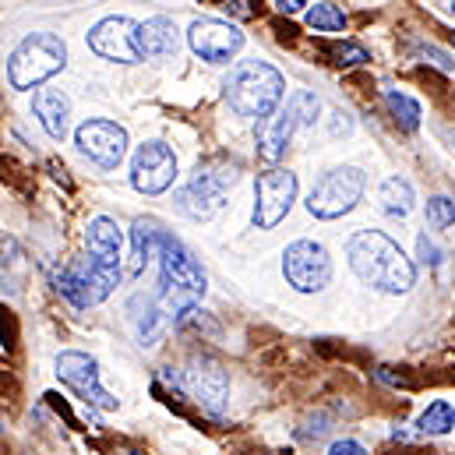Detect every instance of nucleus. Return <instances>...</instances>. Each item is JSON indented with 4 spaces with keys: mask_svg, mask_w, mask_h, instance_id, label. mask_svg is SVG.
Returning a JSON list of instances; mask_svg holds the SVG:
<instances>
[{
    "mask_svg": "<svg viewBox=\"0 0 455 455\" xmlns=\"http://www.w3.org/2000/svg\"><path fill=\"white\" fill-rule=\"evenodd\" d=\"M346 258H349L353 272L363 283H371V286H378L385 293H406L413 286V279H417V268L403 254V247L392 236L378 233V229L353 233L349 243H346Z\"/></svg>",
    "mask_w": 455,
    "mask_h": 455,
    "instance_id": "nucleus-1",
    "label": "nucleus"
},
{
    "mask_svg": "<svg viewBox=\"0 0 455 455\" xmlns=\"http://www.w3.org/2000/svg\"><path fill=\"white\" fill-rule=\"evenodd\" d=\"M156 251H159V265H163V290H159L163 315L184 318L188 311H195L198 297L205 293V272L195 261V254L180 240H173L170 233H163V229H159Z\"/></svg>",
    "mask_w": 455,
    "mask_h": 455,
    "instance_id": "nucleus-2",
    "label": "nucleus"
},
{
    "mask_svg": "<svg viewBox=\"0 0 455 455\" xmlns=\"http://www.w3.org/2000/svg\"><path fill=\"white\" fill-rule=\"evenodd\" d=\"M283 100V75L265 60H240L227 78V103L240 116L272 114Z\"/></svg>",
    "mask_w": 455,
    "mask_h": 455,
    "instance_id": "nucleus-3",
    "label": "nucleus"
},
{
    "mask_svg": "<svg viewBox=\"0 0 455 455\" xmlns=\"http://www.w3.org/2000/svg\"><path fill=\"white\" fill-rule=\"evenodd\" d=\"M68 60V46L53 32H32L18 43V50L7 60V82L14 89H36L50 75H57Z\"/></svg>",
    "mask_w": 455,
    "mask_h": 455,
    "instance_id": "nucleus-4",
    "label": "nucleus"
},
{
    "mask_svg": "<svg viewBox=\"0 0 455 455\" xmlns=\"http://www.w3.org/2000/svg\"><path fill=\"white\" fill-rule=\"evenodd\" d=\"M236 184V170L233 166H198L195 177L177 191V209L191 220H212L216 212H223L227 205V188Z\"/></svg>",
    "mask_w": 455,
    "mask_h": 455,
    "instance_id": "nucleus-5",
    "label": "nucleus"
},
{
    "mask_svg": "<svg viewBox=\"0 0 455 455\" xmlns=\"http://www.w3.org/2000/svg\"><path fill=\"white\" fill-rule=\"evenodd\" d=\"M116 279H120V268L100 265V261L89 258V254L78 258V261H71L68 268H60V272L53 275L57 290H60L75 307H92V304L107 300L110 290L116 286Z\"/></svg>",
    "mask_w": 455,
    "mask_h": 455,
    "instance_id": "nucleus-6",
    "label": "nucleus"
},
{
    "mask_svg": "<svg viewBox=\"0 0 455 455\" xmlns=\"http://www.w3.org/2000/svg\"><path fill=\"white\" fill-rule=\"evenodd\" d=\"M363 195V173L356 166L329 170L307 195V212L318 220H339Z\"/></svg>",
    "mask_w": 455,
    "mask_h": 455,
    "instance_id": "nucleus-7",
    "label": "nucleus"
},
{
    "mask_svg": "<svg viewBox=\"0 0 455 455\" xmlns=\"http://www.w3.org/2000/svg\"><path fill=\"white\" fill-rule=\"evenodd\" d=\"M283 275H286V283H290L293 290H300V293H318V290H325L329 279H332V258H329V251H325L322 243H315V240H297V243H290L286 254H283Z\"/></svg>",
    "mask_w": 455,
    "mask_h": 455,
    "instance_id": "nucleus-8",
    "label": "nucleus"
},
{
    "mask_svg": "<svg viewBox=\"0 0 455 455\" xmlns=\"http://www.w3.org/2000/svg\"><path fill=\"white\" fill-rule=\"evenodd\" d=\"M297 198V177L290 170H268L258 177L254 188V227L272 229L279 227Z\"/></svg>",
    "mask_w": 455,
    "mask_h": 455,
    "instance_id": "nucleus-9",
    "label": "nucleus"
},
{
    "mask_svg": "<svg viewBox=\"0 0 455 455\" xmlns=\"http://www.w3.org/2000/svg\"><path fill=\"white\" fill-rule=\"evenodd\" d=\"M173 180H177V156H173V148L163 145V141H145L134 152L131 184L141 195H163Z\"/></svg>",
    "mask_w": 455,
    "mask_h": 455,
    "instance_id": "nucleus-10",
    "label": "nucleus"
},
{
    "mask_svg": "<svg viewBox=\"0 0 455 455\" xmlns=\"http://www.w3.org/2000/svg\"><path fill=\"white\" fill-rule=\"evenodd\" d=\"M138 21L131 18H103L92 32H89V46L92 53L116 60V64H134V60H145L141 57V43H138Z\"/></svg>",
    "mask_w": 455,
    "mask_h": 455,
    "instance_id": "nucleus-11",
    "label": "nucleus"
},
{
    "mask_svg": "<svg viewBox=\"0 0 455 455\" xmlns=\"http://www.w3.org/2000/svg\"><path fill=\"white\" fill-rule=\"evenodd\" d=\"M57 378L68 381L85 403H92L100 410H116L114 395L100 388V367H96V360L89 353H75V349L60 353L57 356Z\"/></svg>",
    "mask_w": 455,
    "mask_h": 455,
    "instance_id": "nucleus-12",
    "label": "nucleus"
},
{
    "mask_svg": "<svg viewBox=\"0 0 455 455\" xmlns=\"http://www.w3.org/2000/svg\"><path fill=\"white\" fill-rule=\"evenodd\" d=\"M78 148L96 166L116 170L124 152H127V134H124V127H116L114 120H85L78 127Z\"/></svg>",
    "mask_w": 455,
    "mask_h": 455,
    "instance_id": "nucleus-13",
    "label": "nucleus"
},
{
    "mask_svg": "<svg viewBox=\"0 0 455 455\" xmlns=\"http://www.w3.org/2000/svg\"><path fill=\"white\" fill-rule=\"evenodd\" d=\"M240 46H243V32H240L236 25H229V21L202 18V21H195V28H191V50H195L202 60H209V64H223V60H229Z\"/></svg>",
    "mask_w": 455,
    "mask_h": 455,
    "instance_id": "nucleus-14",
    "label": "nucleus"
},
{
    "mask_svg": "<svg viewBox=\"0 0 455 455\" xmlns=\"http://www.w3.org/2000/svg\"><path fill=\"white\" fill-rule=\"evenodd\" d=\"M188 388H191V395L198 403H205L212 413H220L229 392L227 371L220 363H212V360H195L191 371H188Z\"/></svg>",
    "mask_w": 455,
    "mask_h": 455,
    "instance_id": "nucleus-15",
    "label": "nucleus"
},
{
    "mask_svg": "<svg viewBox=\"0 0 455 455\" xmlns=\"http://www.w3.org/2000/svg\"><path fill=\"white\" fill-rule=\"evenodd\" d=\"M293 127H297V116L293 110H272L258 124V156L261 163H279L290 148V138H293Z\"/></svg>",
    "mask_w": 455,
    "mask_h": 455,
    "instance_id": "nucleus-16",
    "label": "nucleus"
},
{
    "mask_svg": "<svg viewBox=\"0 0 455 455\" xmlns=\"http://www.w3.org/2000/svg\"><path fill=\"white\" fill-rule=\"evenodd\" d=\"M85 247H89V258H96L100 265L120 268V247H124V236H120V229H116L114 220H107V216L92 220L89 229H85Z\"/></svg>",
    "mask_w": 455,
    "mask_h": 455,
    "instance_id": "nucleus-17",
    "label": "nucleus"
},
{
    "mask_svg": "<svg viewBox=\"0 0 455 455\" xmlns=\"http://www.w3.org/2000/svg\"><path fill=\"white\" fill-rule=\"evenodd\" d=\"M32 110H36L39 124H43V131H46L50 138H64V134H68L71 103H68L64 92H57V89H39V92L32 96Z\"/></svg>",
    "mask_w": 455,
    "mask_h": 455,
    "instance_id": "nucleus-18",
    "label": "nucleus"
},
{
    "mask_svg": "<svg viewBox=\"0 0 455 455\" xmlns=\"http://www.w3.org/2000/svg\"><path fill=\"white\" fill-rule=\"evenodd\" d=\"M138 43H141V57L148 60H163L170 53H177V25L170 18H148L138 28Z\"/></svg>",
    "mask_w": 455,
    "mask_h": 455,
    "instance_id": "nucleus-19",
    "label": "nucleus"
},
{
    "mask_svg": "<svg viewBox=\"0 0 455 455\" xmlns=\"http://www.w3.org/2000/svg\"><path fill=\"white\" fill-rule=\"evenodd\" d=\"M159 243V227L148 223V220H138L134 229H131V254H127V265H124V275H138L145 268V261L152 258Z\"/></svg>",
    "mask_w": 455,
    "mask_h": 455,
    "instance_id": "nucleus-20",
    "label": "nucleus"
},
{
    "mask_svg": "<svg viewBox=\"0 0 455 455\" xmlns=\"http://www.w3.org/2000/svg\"><path fill=\"white\" fill-rule=\"evenodd\" d=\"M381 209L388 212V216H410L413 212V188H410V180H403V177H388L385 184H381Z\"/></svg>",
    "mask_w": 455,
    "mask_h": 455,
    "instance_id": "nucleus-21",
    "label": "nucleus"
},
{
    "mask_svg": "<svg viewBox=\"0 0 455 455\" xmlns=\"http://www.w3.org/2000/svg\"><path fill=\"white\" fill-rule=\"evenodd\" d=\"M452 427H455V406L445 403V399L431 403V406L420 413V431H424V435H449Z\"/></svg>",
    "mask_w": 455,
    "mask_h": 455,
    "instance_id": "nucleus-22",
    "label": "nucleus"
},
{
    "mask_svg": "<svg viewBox=\"0 0 455 455\" xmlns=\"http://www.w3.org/2000/svg\"><path fill=\"white\" fill-rule=\"evenodd\" d=\"M134 311H141V315H134V325H138V336H141V342L145 346H156V339L163 336V315L152 307V300H134L131 304Z\"/></svg>",
    "mask_w": 455,
    "mask_h": 455,
    "instance_id": "nucleus-23",
    "label": "nucleus"
},
{
    "mask_svg": "<svg viewBox=\"0 0 455 455\" xmlns=\"http://www.w3.org/2000/svg\"><path fill=\"white\" fill-rule=\"evenodd\" d=\"M385 103H388V110H392V116L406 127V131H417L420 127V103L417 100H410L406 92H395V89H388L385 92Z\"/></svg>",
    "mask_w": 455,
    "mask_h": 455,
    "instance_id": "nucleus-24",
    "label": "nucleus"
},
{
    "mask_svg": "<svg viewBox=\"0 0 455 455\" xmlns=\"http://www.w3.org/2000/svg\"><path fill=\"white\" fill-rule=\"evenodd\" d=\"M307 25L315 32H342L346 28V14H342V7H336V4H315L307 11Z\"/></svg>",
    "mask_w": 455,
    "mask_h": 455,
    "instance_id": "nucleus-25",
    "label": "nucleus"
},
{
    "mask_svg": "<svg viewBox=\"0 0 455 455\" xmlns=\"http://www.w3.org/2000/svg\"><path fill=\"white\" fill-rule=\"evenodd\" d=\"M427 227L431 229L455 227V202L452 198H431V202H427Z\"/></svg>",
    "mask_w": 455,
    "mask_h": 455,
    "instance_id": "nucleus-26",
    "label": "nucleus"
},
{
    "mask_svg": "<svg viewBox=\"0 0 455 455\" xmlns=\"http://www.w3.org/2000/svg\"><path fill=\"white\" fill-rule=\"evenodd\" d=\"M332 60H336L339 68H360V64H367L371 57H367L363 46H356V43H342V46L332 50Z\"/></svg>",
    "mask_w": 455,
    "mask_h": 455,
    "instance_id": "nucleus-27",
    "label": "nucleus"
},
{
    "mask_svg": "<svg viewBox=\"0 0 455 455\" xmlns=\"http://www.w3.org/2000/svg\"><path fill=\"white\" fill-rule=\"evenodd\" d=\"M290 110L297 116V124H315V116H318V100H315L311 92H297V96L290 100Z\"/></svg>",
    "mask_w": 455,
    "mask_h": 455,
    "instance_id": "nucleus-28",
    "label": "nucleus"
},
{
    "mask_svg": "<svg viewBox=\"0 0 455 455\" xmlns=\"http://www.w3.org/2000/svg\"><path fill=\"white\" fill-rule=\"evenodd\" d=\"M374 378H378V381H385V385H392V388H413V385H417L413 378H406V374H403V371H395V367H378V371H374Z\"/></svg>",
    "mask_w": 455,
    "mask_h": 455,
    "instance_id": "nucleus-29",
    "label": "nucleus"
},
{
    "mask_svg": "<svg viewBox=\"0 0 455 455\" xmlns=\"http://www.w3.org/2000/svg\"><path fill=\"white\" fill-rule=\"evenodd\" d=\"M417 251H420V261H424V265H442V258H445V254H442V247H438L427 233L417 240Z\"/></svg>",
    "mask_w": 455,
    "mask_h": 455,
    "instance_id": "nucleus-30",
    "label": "nucleus"
},
{
    "mask_svg": "<svg viewBox=\"0 0 455 455\" xmlns=\"http://www.w3.org/2000/svg\"><path fill=\"white\" fill-rule=\"evenodd\" d=\"M0 339H4L7 349H11L14 339H18V325H14V318H11V311H7V307H0Z\"/></svg>",
    "mask_w": 455,
    "mask_h": 455,
    "instance_id": "nucleus-31",
    "label": "nucleus"
},
{
    "mask_svg": "<svg viewBox=\"0 0 455 455\" xmlns=\"http://www.w3.org/2000/svg\"><path fill=\"white\" fill-rule=\"evenodd\" d=\"M223 7H227L229 14H236V18H254V14H258L254 0H227Z\"/></svg>",
    "mask_w": 455,
    "mask_h": 455,
    "instance_id": "nucleus-32",
    "label": "nucleus"
},
{
    "mask_svg": "<svg viewBox=\"0 0 455 455\" xmlns=\"http://www.w3.org/2000/svg\"><path fill=\"white\" fill-rule=\"evenodd\" d=\"M329 455H367V452H363V445H356V442L342 438V442H332V449H329Z\"/></svg>",
    "mask_w": 455,
    "mask_h": 455,
    "instance_id": "nucleus-33",
    "label": "nucleus"
},
{
    "mask_svg": "<svg viewBox=\"0 0 455 455\" xmlns=\"http://www.w3.org/2000/svg\"><path fill=\"white\" fill-rule=\"evenodd\" d=\"M304 4H307V0H275V7H279V11H286V14L304 11Z\"/></svg>",
    "mask_w": 455,
    "mask_h": 455,
    "instance_id": "nucleus-34",
    "label": "nucleus"
},
{
    "mask_svg": "<svg viewBox=\"0 0 455 455\" xmlns=\"http://www.w3.org/2000/svg\"><path fill=\"white\" fill-rule=\"evenodd\" d=\"M452 14H455V0H452Z\"/></svg>",
    "mask_w": 455,
    "mask_h": 455,
    "instance_id": "nucleus-35",
    "label": "nucleus"
}]
</instances>
